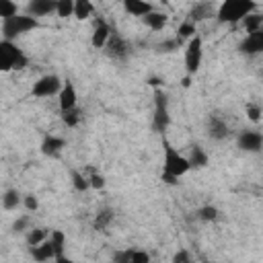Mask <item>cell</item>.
I'll use <instances>...</instances> for the list:
<instances>
[{"label":"cell","instance_id":"8992f818","mask_svg":"<svg viewBox=\"0 0 263 263\" xmlns=\"http://www.w3.org/2000/svg\"><path fill=\"white\" fill-rule=\"evenodd\" d=\"M201 53H203L201 37L195 35V37H191V41H189V45L185 49V70H187V76L197 74V70L201 66Z\"/></svg>","mask_w":263,"mask_h":263},{"label":"cell","instance_id":"60d3db41","mask_svg":"<svg viewBox=\"0 0 263 263\" xmlns=\"http://www.w3.org/2000/svg\"><path fill=\"white\" fill-rule=\"evenodd\" d=\"M189 84H191V76H185V78H183V86H185V88H187V86H189Z\"/></svg>","mask_w":263,"mask_h":263},{"label":"cell","instance_id":"7c38bea8","mask_svg":"<svg viewBox=\"0 0 263 263\" xmlns=\"http://www.w3.org/2000/svg\"><path fill=\"white\" fill-rule=\"evenodd\" d=\"M109 37H111V29H109V25H107L103 18H99L97 25H95L92 37H90V45H92L95 49H101V47H105V43L109 41Z\"/></svg>","mask_w":263,"mask_h":263},{"label":"cell","instance_id":"f1b7e54d","mask_svg":"<svg viewBox=\"0 0 263 263\" xmlns=\"http://www.w3.org/2000/svg\"><path fill=\"white\" fill-rule=\"evenodd\" d=\"M47 236H49V234H47L45 228H35V230H31V232L27 234V245H29V247L39 245V242H43Z\"/></svg>","mask_w":263,"mask_h":263},{"label":"cell","instance_id":"44dd1931","mask_svg":"<svg viewBox=\"0 0 263 263\" xmlns=\"http://www.w3.org/2000/svg\"><path fill=\"white\" fill-rule=\"evenodd\" d=\"M92 10H95V6H92L90 0H74V16L78 21L88 18L92 14Z\"/></svg>","mask_w":263,"mask_h":263},{"label":"cell","instance_id":"5bb4252c","mask_svg":"<svg viewBox=\"0 0 263 263\" xmlns=\"http://www.w3.org/2000/svg\"><path fill=\"white\" fill-rule=\"evenodd\" d=\"M58 95H60V109H62V111L76 107V99H78V97H76V88H74V84H72L70 80L64 82V86H62V90H60Z\"/></svg>","mask_w":263,"mask_h":263},{"label":"cell","instance_id":"f35d334b","mask_svg":"<svg viewBox=\"0 0 263 263\" xmlns=\"http://www.w3.org/2000/svg\"><path fill=\"white\" fill-rule=\"evenodd\" d=\"M177 179H179V177H175V175L162 173V181H164V183H168V185H175V183H177Z\"/></svg>","mask_w":263,"mask_h":263},{"label":"cell","instance_id":"7a4b0ae2","mask_svg":"<svg viewBox=\"0 0 263 263\" xmlns=\"http://www.w3.org/2000/svg\"><path fill=\"white\" fill-rule=\"evenodd\" d=\"M37 27H39V23H37V18L33 14H14V16L4 18V23H2V35H4V39H10L12 41L14 37H18L23 33H29V31H33Z\"/></svg>","mask_w":263,"mask_h":263},{"label":"cell","instance_id":"9a60e30c","mask_svg":"<svg viewBox=\"0 0 263 263\" xmlns=\"http://www.w3.org/2000/svg\"><path fill=\"white\" fill-rule=\"evenodd\" d=\"M228 134H230V129H228V125L220 117L212 115L208 119V136L212 140H224V138H228Z\"/></svg>","mask_w":263,"mask_h":263},{"label":"cell","instance_id":"8d00e7d4","mask_svg":"<svg viewBox=\"0 0 263 263\" xmlns=\"http://www.w3.org/2000/svg\"><path fill=\"white\" fill-rule=\"evenodd\" d=\"M90 187H95V189L105 187V177H103V175H92V177H90Z\"/></svg>","mask_w":263,"mask_h":263},{"label":"cell","instance_id":"4fadbf2b","mask_svg":"<svg viewBox=\"0 0 263 263\" xmlns=\"http://www.w3.org/2000/svg\"><path fill=\"white\" fill-rule=\"evenodd\" d=\"M31 255H33L35 261H49V259H55V249H53L51 238L47 236L43 242L33 245V247H31Z\"/></svg>","mask_w":263,"mask_h":263},{"label":"cell","instance_id":"836d02e7","mask_svg":"<svg viewBox=\"0 0 263 263\" xmlns=\"http://www.w3.org/2000/svg\"><path fill=\"white\" fill-rule=\"evenodd\" d=\"M247 115H249L251 121H259L261 119V107L255 105V103H249L247 105Z\"/></svg>","mask_w":263,"mask_h":263},{"label":"cell","instance_id":"4dcf8cb0","mask_svg":"<svg viewBox=\"0 0 263 263\" xmlns=\"http://www.w3.org/2000/svg\"><path fill=\"white\" fill-rule=\"evenodd\" d=\"M14 14H16V4L12 0H0V16L8 18V16H14Z\"/></svg>","mask_w":263,"mask_h":263},{"label":"cell","instance_id":"74e56055","mask_svg":"<svg viewBox=\"0 0 263 263\" xmlns=\"http://www.w3.org/2000/svg\"><path fill=\"white\" fill-rule=\"evenodd\" d=\"M173 261H175V263H185V261H189V253H187V251H179V253L173 257Z\"/></svg>","mask_w":263,"mask_h":263},{"label":"cell","instance_id":"ab89813d","mask_svg":"<svg viewBox=\"0 0 263 263\" xmlns=\"http://www.w3.org/2000/svg\"><path fill=\"white\" fill-rule=\"evenodd\" d=\"M146 82H148L150 86H158V84H160V80H158V78H154V76H152V78H148Z\"/></svg>","mask_w":263,"mask_h":263},{"label":"cell","instance_id":"2e32d148","mask_svg":"<svg viewBox=\"0 0 263 263\" xmlns=\"http://www.w3.org/2000/svg\"><path fill=\"white\" fill-rule=\"evenodd\" d=\"M121 2H123L125 12L132 14V16H144V14L154 10L148 0H121Z\"/></svg>","mask_w":263,"mask_h":263},{"label":"cell","instance_id":"9c48e42d","mask_svg":"<svg viewBox=\"0 0 263 263\" xmlns=\"http://www.w3.org/2000/svg\"><path fill=\"white\" fill-rule=\"evenodd\" d=\"M236 144L245 152H259V150H263V136L255 129H245L238 134Z\"/></svg>","mask_w":263,"mask_h":263},{"label":"cell","instance_id":"30bf717a","mask_svg":"<svg viewBox=\"0 0 263 263\" xmlns=\"http://www.w3.org/2000/svg\"><path fill=\"white\" fill-rule=\"evenodd\" d=\"M238 51L245 53V55H257V53H263V29H257V31L249 33V35L240 41Z\"/></svg>","mask_w":263,"mask_h":263},{"label":"cell","instance_id":"d6a6232c","mask_svg":"<svg viewBox=\"0 0 263 263\" xmlns=\"http://www.w3.org/2000/svg\"><path fill=\"white\" fill-rule=\"evenodd\" d=\"M197 216H199L201 220H205V222H212V220L218 218V210H216L214 205H203V208H199Z\"/></svg>","mask_w":263,"mask_h":263},{"label":"cell","instance_id":"1f68e13d","mask_svg":"<svg viewBox=\"0 0 263 263\" xmlns=\"http://www.w3.org/2000/svg\"><path fill=\"white\" fill-rule=\"evenodd\" d=\"M179 45H181V39L177 37V39H166V41H162V43H158L156 45V51H166V53H171V51H175V49H179Z\"/></svg>","mask_w":263,"mask_h":263},{"label":"cell","instance_id":"6da1fadb","mask_svg":"<svg viewBox=\"0 0 263 263\" xmlns=\"http://www.w3.org/2000/svg\"><path fill=\"white\" fill-rule=\"evenodd\" d=\"M255 10H257L255 0H222L216 16L220 23H238Z\"/></svg>","mask_w":263,"mask_h":263},{"label":"cell","instance_id":"83f0119b","mask_svg":"<svg viewBox=\"0 0 263 263\" xmlns=\"http://www.w3.org/2000/svg\"><path fill=\"white\" fill-rule=\"evenodd\" d=\"M72 185H74V189L76 191H86L88 187H90V179H86L82 173H78V171H72Z\"/></svg>","mask_w":263,"mask_h":263},{"label":"cell","instance_id":"277c9868","mask_svg":"<svg viewBox=\"0 0 263 263\" xmlns=\"http://www.w3.org/2000/svg\"><path fill=\"white\" fill-rule=\"evenodd\" d=\"M162 148H164V171L162 173H168V175H175V177H181L185 175L189 168H191V162L189 158L181 156L166 138H162Z\"/></svg>","mask_w":263,"mask_h":263},{"label":"cell","instance_id":"603a6c76","mask_svg":"<svg viewBox=\"0 0 263 263\" xmlns=\"http://www.w3.org/2000/svg\"><path fill=\"white\" fill-rule=\"evenodd\" d=\"M189 162H191V166L203 168V166L208 164V154H205L199 146H193V148H191V154H189Z\"/></svg>","mask_w":263,"mask_h":263},{"label":"cell","instance_id":"f546056e","mask_svg":"<svg viewBox=\"0 0 263 263\" xmlns=\"http://www.w3.org/2000/svg\"><path fill=\"white\" fill-rule=\"evenodd\" d=\"M177 37H179L181 41L187 39V37H195V25H193L191 21L181 23V27H179V31H177Z\"/></svg>","mask_w":263,"mask_h":263},{"label":"cell","instance_id":"e0dca14e","mask_svg":"<svg viewBox=\"0 0 263 263\" xmlns=\"http://www.w3.org/2000/svg\"><path fill=\"white\" fill-rule=\"evenodd\" d=\"M62 148H66V142L62 138H55V136H47L41 142V152L45 156H58L62 152Z\"/></svg>","mask_w":263,"mask_h":263},{"label":"cell","instance_id":"e575fe53","mask_svg":"<svg viewBox=\"0 0 263 263\" xmlns=\"http://www.w3.org/2000/svg\"><path fill=\"white\" fill-rule=\"evenodd\" d=\"M25 208H27L29 212H35V210L39 208L37 197H35V195H25Z\"/></svg>","mask_w":263,"mask_h":263},{"label":"cell","instance_id":"7402d4cb","mask_svg":"<svg viewBox=\"0 0 263 263\" xmlns=\"http://www.w3.org/2000/svg\"><path fill=\"white\" fill-rule=\"evenodd\" d=\"M242 27L247 29V33H253V31L261 29V27H263V14H261V12H251V14H247V16L242 18Z\"/></svg>","mask_w":263,"mask_h":263},{"label":"cell","instance_id":"ac0fdd59","mask_svg":"<svg viewBox=\"0 0 263 263\" xmlns=\"http://www.w3.org/2000/svg\"><path fill=\"white\" fill-rule=\"evenodd\" d=\"M210 16H214V8H212L210 2H197V4L189 10V21H191V23H195V21H205V18H210Z\"/></svg>","mask_w":263,"mask_h":263},{"label":"cell","instance_id":"3957f363","mask_svg":"<svg viewBox=\"0 0 263 263\" xmlns=\"http://www.w3.org/2000/svg\"><path fill=\"white\" fill-rule=\"evenodd\" d=\"M29 64L27 55L23 53V49H18L10 39H2L0 41V68L6 70H23Z\"/></svg>","mask_w":263,"mask_h":263},{"label":"cell","instance_id":"5b68a950","mask_svg":"<svg viewBox=\"0 0 263 263\" xmlns=\"http://www.w3.org/2000/svg\"><path fill=\"white\" fill-rule=\"evenodd\" d=\"M171 123V115H168V99L166 95L156 88L154 90V117H152V129L156 134H164L166 127Z\"/></svg>","mask_w":263,"mask_h":263},{"label":"cell","instance_id":"52a82bcc","mask_svg":"<svg viewBox=\"0 0 263 263\" xmlns=\"http://www.w3.org/2000/svg\"><path fill=\"white\" fill-rule=\"evenodd\" d=\"M105 53L111 58V60H115V62H123V60H127V55H129V45H127V41L115 31H111V37H109V41L105 43Z\"/></svg>","mask_w":263,"mask_h":263},{"label":"cell","instance_id":"d590c367","mask_svg":"<svg viewBox=\"0 0 263 263\" xmlns=\"http://www.w3.org/2000/svg\"><path fill=\"white\" fill-rule=\"evenodd\" d=\"M27 224H29V218L23 216V218H18V220L12 224V230H14V232H23V230L27 228Z\"/></svg>","mask_w":263,"mask_h":263},{"label":"cell","instance_id":"484cf974","mask_svg":"<svg viewBox=\"0 0 263 263\" xmlns=\"http://www.w3.org/2000/svg\"><path fill=\"white\" fill-rule=\"evenodd\" d=\"M18 201H21V195H18L16 189H8V191L4 193V197H2L4 210H14V208L18 205Z\"/></svg>","mask_w":263,"mask_h":263},{"label":"cell","instance_id":"ba28073f","mask_svg":"<svg viewBox=\"0 0 263 263\" xmlns=\"http://www.w3.org/2000/svg\"><path fill=\"white\" fill-rule=\"evenodd\" d=\"M62 86H64V84L60 82V78H58L55 74H47V76H41V78L33 84V95H35V97H51V95L60 92Z\"/></svg>","mask_w":263,"mask_h":263},{"label":"cell","instance_id":"8fae6325","mask_svg":"<svg viewBox=\"0 0 263 263\" xmlns=\"http://www.w3.org/2000/svg\"><path fill=\"white\" fill-rule=\"evenodd\" d=\"M27 10L33 16H47L58 10V0H29Z\"/></svg>","mask_w":263,"mask_h":263},{"label":"cell","instance_id":"4316f807","mask_svg":"<svg viewBox=\"0 0 263 263\" xmlns=\"http://www.w3.org/2000/svg\"><path fill=\"white\" fill-rule=\"evenodd\" d=\"M58 16L60 18H68L74 16V0H58Z\"/></svg>","mask_w":263,"mask_h":263},{"label":"cell","instance_id":"cb8c5ba5","mask_svg":"<svg viewBox=\"0 0 263 263\" xmlns=\"http://www.w3.org/2000/svg\"><path fill=\"white\" fill-rule=\"evenodd\" d=\"M80 117H82V113H80V109H76V107L62 111V119H64V123H66L68 127H76V125L80 123Z\"/></svg>","mask_w":263,"mask_h":263},{"label":"cell","instance_id":"d6986e66","mask_svg":"<svg viewBox=\"0 0 263 263\" xmlns=\"http://www.w3.org/2000/svg\"><path fill=\"white\" fill-rule=\"evenodd\" d=\"M49 238H51L53 249H55V261L66 263L68 259L64 257V245H66V236H64V232H62V230H51V232H49Z\"/></svg>","mask_w":263,"mask_h":263},{"label":"cell","instance_id":"d4e9b609","mask_svg":"<svg viewBox=\"0 0 263 263\" xmlns=\"http://www.w3.org/2000/svg\"><path fill=\"white\" fill-rule=\"evenodd\" d=\"M111 222H113V212L107 208V210H101V212L97 214V218H95V224H92V226H95L97 230H105Z\"/></svg>","mask_w":263,"mask_h":263},{"label":"cell","instance_id":"ffe728a7","mask_svg":"<svg viewBox=\"0 0 263 263\" xmlns=\"http://www.w3.org/2000/svg\"><path fill=\"white\" fill-rule=\"evenodd\" d=\"M142 21H144L146 27H150V29H154V31H160V29L166 25V14H164V12H156V10H152V12L144 14Z\"/></svg>","mask_w":263,"mask_h":263}]
</instances>
